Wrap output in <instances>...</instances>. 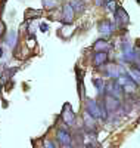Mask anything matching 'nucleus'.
I'll return each mask as SVG.
<instances>
[{"mask_svg": "<svg viewBox=\"0 0 140 148\" xmlns=\"http://www.w3.org/2000/svg\"><path fill=\"white\" fill-rule=\"evenodd\" d=\"M3 56V47H0V58Z\"/></svg>", "mask_w": 140, "mask_h": 148, "instance_id": "obj_24", "label": "nucleus"}, {"mask_svg": "<svg viewBox=\"0 0 140 148\" xmlns=\"http://www.w3.org/2000/svg\"><path fill=\"white\" fill-rule=\"evenodd\" d=\"M108 61H109L108 52H94L92 62L94 67H103L105 64H108Z\"/></svg>", "mask_w": 140, "mask_h": 148, "instance_id": "obj_7", "label": "nucleus"}, {"mask_svg": "<svg viewBox=\"0 0 140 148\" xmlns=\"http://www.w3.org/2000/svg\"><path fill=\"white\" fill-rule=\"evenodd\" d=\"M56 141L60 145H69L72 142V135L69 133L68 127H59L56 130Z\"/></svg>", "mask_w": 140, "mask_h": 148, "instance_id": "obj_6", "label": "nucleus"}, {"mask_svg": "<svg viewBox=\"0 0 140 148\" xmlns=\"http://www.w3.org/2000/svg\"><path fill=\"white\" fill-rule=\"evenodd\" d=\"M103 102H105V107L108 110V113H115L121 108V101L118 98L112 96V95H105L103 96Z\"/></svg>", "mask_w": 140, "mask_h": 148, "instance_id": "obj_5", "label": "nucleus"}, {"mask_svg": "<svg viewBox=\"0 0 140 148\" xmlns=\"http://www.w3.org/2000/svg\"><path fill=\"white\" fill-rule=\"evenodd\" d=\"M121 74H124V71H122V68L118 67V65H108V67L105 68V76L109 77V79H112V80H117Z\"/></svg>", "mask_w": 140, "mask_h": 148, "instance_id": "obj_8", "label": "nucleus"}, {"mask_svg": "<svg viewBox=\"0 0 140 148\" xmlns=\"http://www.w3.org/2000/svg\"><path fill=\"white\" fill-rule=\"evenodd\" d=\"M43 145H44V148H58L56 142L52 141V139H44L43 141Z\"/></svg>", "mask_w": 140, "mask_h": 148, "instance_id": "obj_20", "label": "nucleus"}, {"mask_svg": "<svg viewBox=\"0 0 140 148\" xmlns=\"http://www.w3.org/2000/svg\"><path fill=\"white\" fill-rule=\"evenodd\" d=\"M137 68L140 70V61H139V62H137Z\"/></svg>", "mask_w": 140, "mask_h": 148, "instance_id": "obj_25", "label": "nucleus"}, {"mask_svg": "<svg viewBox=\"0 0 140 148\" xmlns=\"http://www.w3.org/2000/svg\"><path fill=\"white\" fill-rule=\"evenodd\" d=\"M18 31H9L5 37V43L7 45V47L10 49H14L16 45H18Z\"/></svg>", "mask_w": 140, "mask_h": 148, "instance_id": "obj_11", "label": "nucleus"}, {"mask_svg": "<svg viewBox=\"0 0 140 148\" xmlns=\"http://www.w3.org/2000/svg\"><path fill=\"white\" fill-rule=\"evenodd\" d=\"M137 86H139V84H136L133 80H130L127 84L122 86V90H124V93H127V95H134V93L137 92Z\"/></svg>", "mask_w": 140, "mask_h": 148, "instance_id": "obj_15", "label": "nucleus"}, {"mask_svg": "<svg viewBox=\"0 0 140 148\" xmlns=\"http://www.w3.org/2000/svg\"><path fill=\"white\" fill-rule=\"evenodd\" d=\"M105 9L108 12H113V14H115V10L118 9L117 8V2H115V0H108V2L105 3Z\"/></svg>", "mask_w": 140, "mask_h": 148, "instance_id": "obj_19", "label": "nucleus"}, {"mask_svg": "<svg viewBox=\"0 0 140 148\" xmlns=\"http://www.w3.org/2000/svg\"><path fill=\"white\" fill-rule=\"evenodd\" d=\"M41 15H43V12L39 10V9H27V10H25V14H24L25 21H34L37 18H40Z\"/></svg>", "mask_w": 140, "mask_h": 148, "instance_id": "obj_13", "label": "nucleus"}, {"mask_svg": "<svg viewBox=\"0 0 140 148\" xmlns=\"http://www.w3.org/2000/svg\"><path fill=\"white\" fill-rule=\"evenodd\" d=\"M56 6H58L56 0H43V8L47 10H55Z\"/></svg>", "mask_w": 140, "mask_h": 148, "instance_id": "obj_18", "label": "nucleus"}, {"mask_svg": "<svg viewBox=\"0 0 140 148\" xmlns=\"http://www.w3.org/2000/svg\"><path fill=\"white\" fill-rule=\"evenodd\" d=\"M128 76L131 77V80L136 83V84H140V70L137 67H131L128 70Z\"/></svg>", "mask_w": 140, "mask_h": 148, "instance_id": "obj_16", "label": "nucleus"}, {"mask_svg": "<svg viewBox=\"0 0 140 148\" xmlns=\"http://www.w3.org/2000/svg\"><path fill=\"white\" fill-rule=\"evenodd\" d=\"M69 5L72 6V9L75 10V14H83L86 9V3L84 0H71Z\"/></svg>", "mask_w": 140, "mask_h": 148, "instance_id": "obj_14", "label": "nucleus"}, {"mask_svg": "<svg viewBox=\"0 0 140 148\" xmlns=\"http://www.w3.org/2000/svg\"><path fill=\"white\" fill-rule=\"evenodd\" d=\"M93 84H94V88L97 89V93H100L102 96H103V95H105V86H106L105 80H102V79H94V80H93Z\"/></svg>", "mask_w": 140, "mask_h": 148, "instance_id": "obj_17", "label": "nucleus"}, {"mask_svg": "<svg viewBox=\"0 0 140 148\" xmlns=\"http://www.w3.org/2000/svg\"><path fill=\"white\" fill-rule=\"evenodd\" d=\"M105 3H106L105 0H94V5L96 6H105Z\"/></svg>", "mask_w": 140, "mask_h": 148, "instance_id": "obj_22", "label": "nucleus"}, {"mask_svg": "<svg viewBox=\"0 0 140 148\" xmlns=\"http://www.w3.org/2000/svg\"><path fill=\"white\" fill-rule=\"evenodd\" d=\"M16 71H18V68H16V67L5 68V71L2 73V79H0L2 82H0V83H2V84H6L7 82H10V80H12V77H14V74H15Z\"/></svg>", "mask_w": 140, "mask_h": 148, "instance_id": "obj_12", "label": "nucleus"}, {"mask_svg": "<svg viewBox=\"0 0 140 148\" xmlns=\"http://www.w3.org/2000/svg\"><path fill=\"white\" fill-rule=\"evenodd\" d=\"M111 47H112V45H109V42H108L106 39H99V40H96L94 45H93L94 52H108Z\"/></svg>", "mask_w": 140, "mask_h": 148, "instance_id": "obj_10", "label": "nucleus"}, {"mask_svg": "<svg viewBox=\"0 0 140 148\" xmlns=\"http://www.w3.org/2000/svg\"><path fill=\"white\" fill-rule=\"evenodd\" d=\"M47 30H49V27H47V24H44V22H43V24H40V31L46 33Z\"/></svg>", "mask_w": 140, "mask_h": 148, "instance_id": "obj_21", "label": "nucleus"}, {"mask_svg": "<svg viewBox=\"0 0 140 148\" xmlns=\"http://www.w3.org/2000/svg\"><path fill=\"white\" fill-rule=\"evenodd\" d=\"M113 15H115V21H117L118 25H125V24H128V21H130L128 14H127L122 8H118Z\"/></svg>", "mask_w": 140, "mask_h": 148, "instance_id": "obj_9", "label": "nucleus"}, {"mask_svg": "<svg viewBox=\"0 0 140 148\" xmlns=\"http://www.w3.org/2000/svg\"><path fill=\"white\" fill-rule=\"evenodd\" d=\"M60 119H62V121L65 123L67 126H74V125H75L77 116H75V113L72 111V108H71L69 104H65V105H63L62 113H60Z\"/></svg>", "mask_w": 140, "mask_h": 148, "instance_id": "obj_2", "label": "nucleus"}, {"mask_svg": "<svg viewBox=\"0 0 140 148\" xmlns=\"http://www.w3.org/2000/svg\"><path fill=\"white\" fill-rule=\"evenodd\" d=\"M86 113H88L96 120H99V119L102 120L100 107H99V102L96 99H92V98H87V99H86Z\"/></svg>", "mask_w": 140, "mask_h": 148, "instance_id": "obj_3", "label": "nucleus"}, {"mask_svg": "<svg viewBox=\"0 0 140 148\" xmlns=\"http://www.w3.org/2000/svg\"><path fill=\"white\" fill-rule=\"evenodd\" d=\"M60 148H75V147H74L72 144H69V145H62Z\"/></svg>", "mask_w": 140, "mask_h": 148, "instance_id": "obj_23", "label": "nucleus"}, {"mask_svg": "<svg viewBox=\"0 0 140 148\" xmlns=\"http://www.w3.org/2000/svg\"><path fill=\"white\" fill-rule=\"evenodd\" d=\"M74 18H75V10L69 3H65L60 9V22L65 24V25H69V24H72Z\"/></svg>", "mask_w": 140, "mask_h": 148, "instance_id": "obj_1", "label": "nucleus"}, {"mask_svg": "<svg viewBox=\"0 0 140 148\" xmlns=\"http://www.w3.org/2000/svg\"><path fill=\"white\" fill-rule=\"evenodd\" d=\"M99 33L102 34V39H108V37H111L113 34V31H115V24H113L112 21H108V19H103L99 22Z\"/></svg>", "mask_w": 140, "mask_h": 148, "instance_id": "obj_4", "label": "nucleus"}]
</instances>
